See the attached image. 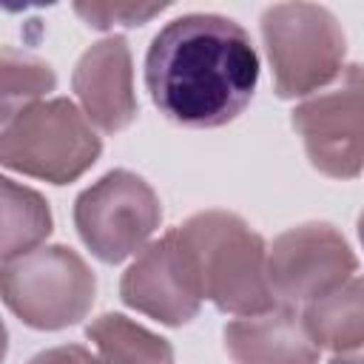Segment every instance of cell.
I'll use <instances>...</instances> for the list:
<instances>
[{"instance_id": "1", "label": "cell", "mask_w": 364, "mask_h": 364, "mask_svg": "<svg viewBox=\"0 0 364 364\" xmlns=\"http://www.w3.org/2000/svg\"><path fill=\"white\" fill-rule=\"evenodd\" d=\"M259 85L250 34L222 14H182L165 23L145 54V88L171 122L219 128L233 122Z\"/></svg>"}, {"instance_id": "2", "label": "cell", "mask_w": 364, "mask_h": 364, "mask_svg": "<svg viewBox=\"0 0 364 364\" xmlns=\"http://www.w3.org/2000/svg\"><path fill=\"white\" fill-rule=\"evenodd\" d=\"M202 299L233 316L262 313L276 304L267 282L264 239L230 210H202L173 228Z\"/></svg>"}, {"instance_id": "3", "label": "cell", "mask_w": 364, "mask_h": 364, "mask_svg": "<svg viewBox=\"0 0 364 364\" xmlns=\"http://www.w3.org/2000/svg\"><path fill=\"white\" fill-rule=\"evenodd\" d=\"M102 139L91 119L65 97L31 102L3 117L0 162L51 185L80 179L100 156Z\"/></svg>"}, {"instance_id": "4", "label": "cell", "mask_w": 364, "mask_h": 364, "mask_svg": "<svg viewBox=\"0 0 364 364\" xmlns=\"http://www.w3.org/2000/svg\"><path fill=\"white\" fill-rule=\"evenodd\" d=\"M262 40L282 100L321 91L344 71L347 37L318 3H276L262 11Z\"/></svg>"}, {"instance_id": "5", "label": "cell", "mask_w": 364, "mask_h": 364, "mask_svg": "<svg viewBox=\"0 0 364 364\" xmlns=\"http://www.w3.org/2000/svg\"><path fill=\"white\" fill-rule=\"evenodd\" d=\"M3 301L34 330H63L82 321L97 296L94 270L65 245H40L3 262Z\"/></svg>"}, {"instance_id": "6", "label": "cell", "mask_w": 364, "mask_h": 364, "mask_svg": "<svg viewBox=\"0 0 364 364\" xmlns=\"http://www.w3.org/2000/svg\"><path fill=\"white\" fill-rule=\"evenodd\" d=\"M162 222L156 191L134 171L117 168L88 185L74 202V228L82 245L105 264L145 250Z\"/></svg>"}, {"instance_id": "7", "label": "cell", "mask_w": 364, "mask_h": 364, "mask_svg": "<svg viewBox=\"0 0 364 364\" xmlns=\"http://www.w3.org/2000/svg\"><path fill=\"white\" fill-rule=\"evenodd\" d=\"M290 122L318 173L358 176L364 171V65H347L330 85L304 97Z\"/></svg>"}, {"instance_id": "8", "label": "cell", "mask_w": 364, "mask_h": 364, "mask_svg": "<svg viewBox=\"0 0 364 364\" xmlns=\"http://www.w3.org/2000/svg\"><path fill=\"white\" fill-rule=\"evenodd\" d=\"M358 259L338 228L304 222L273 239L267 247V282L276 304L307 307L353 279Z\"/></svg>"}, {"instance_id": "9", "label": "cell", "mask_w": 364, "mask_h": 364, "mask_svg": "<svg viewBox=\"0 0 364 364\" xmlns=\"http://www.w3.org/2000/svg\"><path fill=\"white\" fill-rule=\"evenodd\" d=\"M119 296L136 313H145L168 327H182L196 318L202 293L173 228L139 250L122 273Z\"/></svg>"}, {"instance_id": "10", "label": "cell", "mask_w": 364, "mask_h": 364, "mask_svg": "<svg viewBox=\"0 0 364 364\" xmlns=\"http://www.w3.org/2000/svg\"><path fill=\"white\" fill-rule=\"evenodd\" d=\"M71 85L82 105V114L91 119L94 128L105 134L128 128L139 114L134 94L131 48L128 40L119 34L105 37L82 51L74 65Z\"/></svg>"}, {"instance_id": "11", "label": "cell", "mask_w": 364, "mask_h": 364, "mask_svg": "<svg viewBox=\"0 0 364 364\" xmlns=\"http://www.w3.org/2000/svg\"><path fill=\"white\" fill-rule=\"evenodd\" d=\"M222 336L233 364H318L321 353L304 313L290 304L236 316L225 324Z\"/></svg>"}, {"instance_id": "12", "label": "cell", "mask_w": 364, "mask_h": 364, "mask_svg": "<svg viewBox=\"0 0 364 364\" xmlns=\"http://www.w3.org/2000/svg\"><path fill=\"white\" fill-rule=\"evenodd\" d=\"M301 313L321 350L341 353L364 344V276L347 279L341 287L310 301Z\"/></svg>"}, {"instance_id": "13", "label": "cell", "mask_w": 364, "mask_h": 364, "mask_svg": "<svg viewBox=\"0 0 364 364\" xmlns=\"http://www.w3.org/2000/svg\"><path fill=\"white\" fill-rule=\"evenodd\" d=\"M85 336L102 364H173L168 338L119 313H102L85 327Z\"/></svg>"}, {"instance_id": "14", "label": "cell", "mask_w": 364, "mask_h": 364, "mask_svg": "<svg viewBox=\"0 0 364 364\" xmlns=\"http://www.w3.org/2000/svg\"><path fill=\"white\" fill-rule=\"evenodd\" d=\"M3 185V262L31 253L51 233L48 202L28 185H20L9 176Z\"/></svg>"}, {"instance_id": "15", "label": "cell", "mask_w": 364, "mask_h": 364, "mask_svg": "<svg viewBox=\"0 0 364 364\" xmlns=\"http://www.w3.org/2000/svg\"><path fill=\"white\" fill-rule=\"evenodd\" d=\"M57 77L48 63L23 54L11 46L3 48V117L40 102L43 94L54 91Z\"/></svg>"}, {"instance_id": "16", "label": "cell", "mask_w": 364, "mask_h": 364, "mask_svg": "<svg viewBox=\"0 0 364 364\" xmlns=\"http://www.w3.org/2000/svg\"><path fill=\"white\" fill-rule=\"evenodd\" d=\"M168 3H74V11L91 28H114V26H142L165 11Z\"/></svg>"}, {"instance_id": "17", "label": "cell", "mask_w": 364, "mask_h": 364, "mask_svg": "<svg viewBox=\"0 0 364 364\" xmlns=\"http://www.w3.org/2000/svg\"><path fill=\"white\" fill-rule=\"evenodd\" d=\"M28 364H102V358L80 344H60V347L37 353Z\"/></svg>"}, {"instance_id": "18", "label": "cell", "mask_w": 364, "mask_h": 364, "mask_svg": "<svg viewBox=\"0 0 364 364\" xmlns=\"http://www.w3.org/2000/svg\"><path fill=\"white\" fill-rule=\"evenodd\" d=\"M330 364H364V344L353 347V350H341L330 358Z\"/></svg>"}, {"instance_id": "19", "label": "cell", "mask_w": 364, "mask_h": 364, "mask_svg": "<svg viewBox=\"0 0 364 364\" xmlns=\"http://www.w3.org/2000/svg\"><path fill=\"white\" fill-rule=\"evenodd\" d=\"M358 239H361V245H364V213L358 216Z\"/></svg>"}]
</instances>
